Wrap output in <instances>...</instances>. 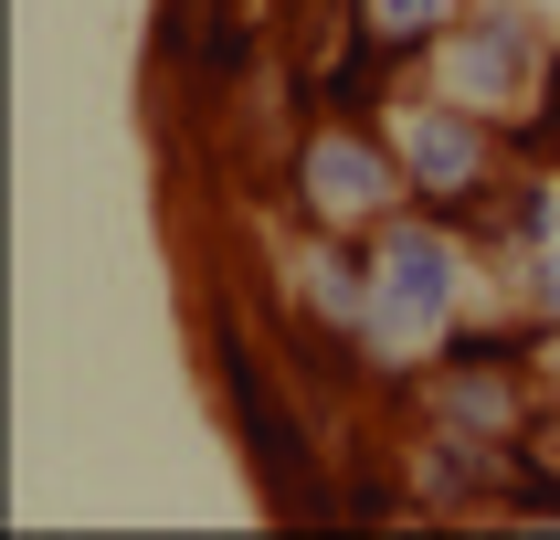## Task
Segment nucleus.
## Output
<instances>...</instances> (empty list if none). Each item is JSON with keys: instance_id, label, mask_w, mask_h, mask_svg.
Masks as SVG:
<instances>
[{"instance_id": "f257e3e1", "label": "nucleus", "mask_w": 560, "mask_h": 540, "mask_svg": "<svg viewBox=\"0 0 560 540\" xmlns=\"http://www.w3.org/2000/svg\"><path fill=\"white\" fill-rule=\"evenodd\" d=\"M392 297H402V308H434V297H444V254L434 244H402V254H392Z\"/></svg>"}, {"instance_id": "f03ea898", "label": "nucleus", "mask_w": 560, "mask_h": 540, "mask_svg": "<svg viewBox=\"0 0 560 540\" xmlns=\"http://www.w3.org/2000/svg\"><path fill=\"white\" fill-rule=\"evenodd\" d=\"M412 159H423V181H434V191H455V181H466V138H455V127L412 138Z\"/></svg>"}, {"instance_id": "7ed1b4c3", "label": "nucleus", "mask_w": 560, "mask_h": 540, "mask_svg": "<svg viewBox=\"0 0 560 540\" xmlns=\"http://www.w3.org/2000/svg\"><path fill=\"white\" fill-rule=\"evenodd\" d=\"M328 170H317V202H360L371 191V170H360V149H317Z\"/></svg>"}, {"instance_id": "20e7f679", "label": "nucleus", "mask_w": 560, "mask_h": 540, "mask_svg": "<svg viewBox=\"0 0 560 540\" xmlns=\"http://www.w3.org/2000/svg\"><path fill=\"white\" fill-rule=\"evenodd\" d=\"M508 74H518V43H476V54H466V85H487V95H498Z\"/></svg>"}, {"instance_id": "39448f33", "label": "nucleus", "mask_w": 560, "mask_h": 540, "mask_svg": "<svg viewBox=\"0 0 560 540\" xmlns=\"http://www.w3.org/2000/svg\"><path fill=\"white\" fill-rule=\"evenodd\" d=\"M444 0H392V22H434Z\"/></svg>"}]
</instances>
